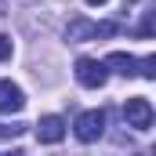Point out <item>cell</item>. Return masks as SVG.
I'll list each match as a JSON object with an SVG mask.
<instances>
[{
    "mask_svg": "<svg viewBox=\"0 0 156 156\" xmlns=\"http://www.w3.org/2000/svg\"><path fill=\"white\" fill-rule=\"evenodd\" d=\"M120 26L116 22H87V18H73L66 26V40L80 44V40H98V37H116Z\"/></svg>",
    "mask_w": 156,
    "mask_h": 156,
    "instance_id": "6da1fadb",
    "label": "cell"
},
{
    "mask_svg": "<svg viewBox=\"0 0 156 156\" xmlns=\"http://www.w3.org/2000/svg\"><path fill=\"white\" fill-rule=\"evenodd\" d=\"M73 131H76V138L80 142H98L102 134H105V113L102 109H87V113H80L76 123H73Z\"/></svg>",
    "mask_w": 156,
    "mask_h": 156,
    "instance_id": "7a4b0ae2",
    "label": "cell"
},
{
    "mask_svg": "<svg viewBox=\"0 0 156 156\" xmlns=\"http://www.w3.org/2000/svg\"><path fill=\"white\" fill-rule=\"evenodd\" d=\"M76 83L80 87H105V80H109V69H105V62H98V58H76Z\"/></svg>",
    "mask_w": 156,
    "mask_h": 156,
    "instance_id": "3957f363",
    "label": "cell"
},
{
    "mask_svg": "<svg viewBox=\"0 0 156 156\" xmlns=\"http://www.w3.org/2000/svg\"><path fill=\"white\" fill-rule=\"evenodd\" d=\"M123 120H127V127H134V131H149V127H153V105H149V98H127Z\"/></svg>",
    "mask_w": 156,
    "mask_h": 156,
    "instance_id": "277c9868",
    "label": "cell"
},
{
    "mask_svg": "<svg viewBox=\"0 0 156 156\" xmlns=\"http://www.w3.org/2000/svg\"><path fill=\"white\" fill-rule=\"evenodd\" d=\"M62 138H66V120H62V116H40V123H37V142L55 145V142H62Z\"/></svg>",
    "mask_w": 156,
    "mask_h": 156,
    "instance_id": "5b68a950",
    "label": "cell"
},
{
    "mask_svg": "<svg viewBox=\"0 0 156 156\" xmlns=\"http://www.w3.org/2000/svg\"><path fill=\"white\" fill-rule=\"evenodd\" d=\"M26 109V94L18 83L11 80H0V113H22Z\"/></svg>",
    "mask_w": 156,
    "mask_h": 156,
    "instance_id": "8992f818",
    "label": "cell"
},
{
    "mask_svg": "<svg viewBox=\"0 0 156 156\" xmlns=\"http://www.w3.org/2000/svg\"><path fill=\"white\" fill-rule=\"evenodd\" d=\"M105 69H116L120 76H134V73H138V58H134V55H123V51H113V55L105 58Z\"/></svg>",
    "mask_w": 156,
    "mask_h": 156,
    "instance_id": "52a82bcc",
    "label": "cell"
},
{
    "mask_svg": "<svg viewBox=\"0 0 156 156\" xmlns=\"http://www.w3.org/2000/svg\"><path fill=\"white\" fill-rule=\"evenodd\" d=\"M138 73L145 80H156V55H145V58L138 62Z\"/></svg>",
    "mask_w": 156,
    "mask_h": 156,
    "instance_id": "ba28073f",
    "label": "cell"
},
{
    "mask_svg": "<svg viewBox=\"0 0 156 156\" xmlns=\"http://www.w3.org/2000/svg\"><path fill=\"white\" fill-rule=\"evenodd\" d=\"M26 131V123H0V138H18Z\"/></svg>",
    "mask_w": 156,
    "mask_h": 156,
    "instance_id": "9c48e42d",
    "label": "cell"
},
{
    "mask_svg": "<svg viewBox=\"0 0 156 156\" xmlns=\"http://www.w3.org/2000/svg\"><path fill=\"white\" fill-rule=\"evenodd\" d=\"M4 58H11V40L0 33V62H4Z\"/></svg>",
    "mask_w": 156,
    "mask_h": 156,
    "instance_id": "30bf717a",
    "label": "cell"
},
{
    "mask_svg": "<svg viewBox=\"0 0 156 156\" xmlns=\"http://www.w3.org/2000/svg\"><path fill=\"white\" fill-rule=\"evenodd\" d=\"M87 4H91V7H102V4H105V0H87Z\"/></svg>",
    "mask_w": 156,
    "mask_h": 156,
    "instance_id": "8fae6325",
    "label": "cell"
}]
</instances>
